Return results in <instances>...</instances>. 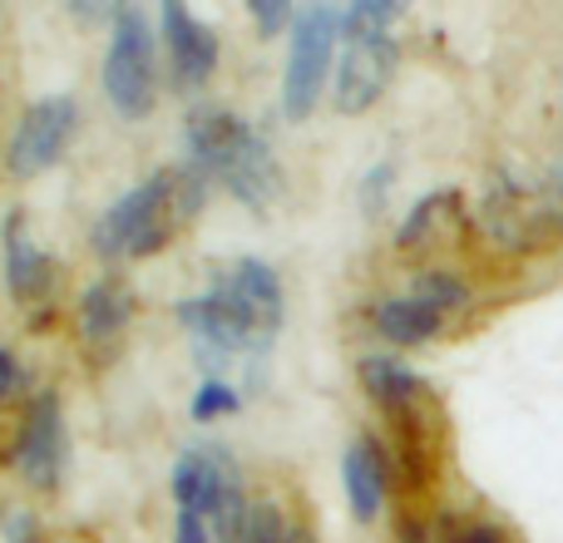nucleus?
<instances>
[{
	"label": "nucleus",
	"instance_id": "nucleus-1",
	"mask_svg": "<svg viewBox=\"0 0 563 543\" xmlns=\"http://www.w3.org/2000/svg\"><path fill=\"white\" fill-rule=\"evenodd\" d=\"M208 198V174L198 164L164 168L148 184L129 188L95 228H89V247L99 257H148L194 223V213Z\"/></svg>",
	"mask_w": 563,
	"mask_h": 543
},
{
	"label": "nucleus",
	"instance_id": "nucleus-2",
	"mask_svg": "<svg viewBox=\"0 0 563 543\" xmlns=\"http://www.w3.org/2000/svg\"><path fill=\"white\" fill-rule=\"evenodd\" d=\"M174 499H178V514H203L208 524H218L223 543H243L253 505L243 499V475H238L233 455L223 445H194L178 455Z\"/></svg>",
	"mask_w": 563,
	"mask_h": 543
},
{
	"label": "nucleus",
	"instance_id": "nucleus-3",
	"mask_svg": "<svg viewBox=\"0 0 563 543\" xmlns=\"http://www.w3.org/2000/svg\"><path fill=\"white\" fill-rule=\"evenodd\" d=\"M336 35H341L336 5H311L291 20V55H287V75H282V114L287 119H307L317 109Z\"/></svg>",
	"mask_w": 563,
	"mask_h": 543
},
{
	"label": "nucleus",
	"instance_id": "nucleus-4",
	"mask_svg": "<svg viewBox=\"0 0 563 543\" xmlns=\"http://www.w3.org/2000/svg\"><path fill=\"white\" fill-rule=\"evenodd\" d=\"M104 95L124 119H144L154 109V30L134 5L114 15L104 55Z\"/></svg>",
	"mask_w": 563,
	"mask_h": 543
},
{
	"label": "nucleus",
	"instance_id": "nucleus-5",
	"mask_svg": "<svg viewBox=\"0 0 563 543\" xmlns=\"http://www.w3.org/2000/svg\"><path fill=\"white\" fill-rule=\"evenodd\" d=\"M75 99L55 95V99H40V104L25 109V119L15 124V134H10V148H5V168L15 178H35L45 174L49 164H55L59 154H65L69 134H75Z\"/></svg>",
	"mask_w": 563,
	"mask_h": 543
},
{
	"label": "nucleus",
	"instance_id": "nucleus-6",
	"mask_svg": "<svg viewBox=\"0 0 563 543\" xmlns=\"http://www.w3.org/2000/svg\"><path fill=\"white\" fill-rule=\"evenodd\" d=\"M178 321H184L188 331H194L198 351H203V361L213 366V361H228L238 356V351H247L253 361H263V341H257V331L243 321V311L233 307V301L223 297V291H203V297H188L178 301Z\"/></svg>",
	"mask_w": 563,
	"mask_h": 543
},
{
	"label": "nucleus",
	"instance_id": "nucleus-7",
	"mask_svg": "<svg viewBox=\"0 0 563 543\" xmlns=\"http://www.w3.org/2000/svg\"><path fill=\"white\" fill-rule=\"evenodd\" d=\"M218 291H223V297L233 301L238 311H243V321L257 331L263 351L273 346L282 317H287V301H282L277 272L267 267V263H257V257H238V263L228 267L223 277H218Z\"/></svg>",
	"mask_w": 563,
	"mask_h": 543
},
{
	"label": "nucleus",
	"instance_id": "nucleus-8",
	"mask_svg": "<svg viewBox=\"0 0 563 543\" xmlns=\"http://www.w3.org/2000/svg\"><path fill=\"white\" fill-rule=\"evenodd\" d=\"M15 465L35 489L59 485V465H65V425H59L55 390H45V396L30 400L25 420H20V440H15Z\"/></svg>",
	"mask_w": 563,
	"mask_h": 543
},
{
	"label": "nucleus",
	"instance_id": "nucleus-9",
	"mask_svg": "<svg viewBox=\"0 0 563 543\" xmlns=\"http://www.w3.org/2000/svg\"><path fill=\"white\" fill-rule=\"evenodd\" d=\"M390 69H396V40L390 35H361L346 40V55L336 69V109L341 114H366L380 99Z\"/></svg>",
	"mask_w": 563,
	"mask_h": 543
},
{
	"label": "nucleus",
	"instance_id": "nucleus-10",
	"mask_svg": "<svg viewBox=\"0 0 563 543\" xmlns=\"http://www.w3.org/2000/svg\"><path fill=\"white\" fill-rule=\"evenodd\" d=\"M164 10V40H168V65H174V85L178 89H203L218 69V35L194 20L178 0H168Z\"/></svg>",
	"mask_w": 563,
	"mask_h": 543
},
{
	"label": "nucleus",
	"instance_id": "nucleus-11",
	"mask_svg": "<svg viewBox=\"0 0 563 543\" xmlns=\"http://www.w3.org/2000/svg\"><path fill=\"white\" fill-rule=\"evenodd\" d=\"M218 178L228 184V193L233 198H243L247 208H267L277 198V188H282V174H277V154H273V144H267L257 129H247L243 134V144L233 148V154L223 158V164L213 168Z\"/></svg>",
	"mask_w": 563,
	"mask_h": 543
},
{
	"label": "nucleus",
	"instance_id": "nucleus-12",
	"mask_svg": "<svg viewBox=\"0 0 563 543\" xmlns=\"http://www.w3.org/2000/svg\"><path fill=\"white\" fill-rule=\"evenodd\" d=\"M341 485H346V505L361 524H371L386 509V459H380L376 440L346 445V455H341Z\"/></svg>",
	"mask_w": 563,
	"mask_h": 543
},
{
	"label": "nucleus",
	"instance_id": "nucleus-13",
	"mask_svg": "<svg viewBox=\"0 0 563 543\" xmlns=\"http://www.w3.org/2000/svg\"><path fill=\"white\" fill-rule=\"evenodd\" d=\"M129 317H134V291H129V281H119V277H99L95 287L85 291V301H79V326H85L89 346L119 341L129 326Z\"/></svg>",
	"mask_w": 563,
	"mask_h": 543
},
{
	"label": "nucleus",
	"instance_id": "nucleus-14",
	"mask_svg": "<svg viewBox=\"0 0 563 543\" xmlns=\"http://www.w3.org/2000/svg\"><path fill=\"white\" fill-rule=\"evenodd\" d=\"M184 129H188V154H194V164L203 168V174H213V168L223 164L238 144H243V134L253 124H243L233 109H213V104H208V109H194Z\"/></svg>",
	"mask_w": 563,
	"mask_h": 543
},
{
	"label": "nucleus",
	"instance_id": "nucleus-15",
	"mask_svg": "<svg viewBox=\"0 0 563 543\" xmlns=\"http://www.w3.org/2000/svg\"><path fill=\"white\" fill-rule=\"evenodd\" d=\"M5 277H10V297L15 301H35L55 287V263L20 233V218L5 223Z\"/></svg>",
	"mask_w": 563,
	"mask_h": 543
},
{
	"label": "nucleus",
	"instance_id": "nucleus-16",
	"mask_svg": "<svg viewBox=\"0 0 563 543\" xmlns=\"http://www.w3.org/2000/svg\"><path fill=\"white\" fill-rule=\"evenodd\" d=\"M376 331L396 346H420L440 331V311L426 307L420 297H396V301H380L376 307Z\"/></svg>",
	"mask_w": 563,
	"mask_h": 543
},
{
	"label": "nucleus",
	"instance_id": "nucleus-17",
	"mask_svg": "<svg viewBox=\"0 0 563 543\" xmlns=\"http://www.w3.org/2000/svg\"><path fill=\"white\" fill-rule=\"evenodd\" d=\"M361 386H366V396L376 400V406H386V410H406L410 400H420L416 370L400 366V361H390V356H366L361 361Z\"/></svg>",
	"mask_w": 563,
	"mask_h": 543
},
{
	"label": "nucleus",
	"instance_id": "nucleus-18",
	"mask_svg": "<svg viewBox=\"0 0 563 543\" xmlns=\"http://www.w3.org/2000/svg\"><path fill=\"white\" fill-rule=\"evenodd\" d=\"M396 15H400L396 0H356V5L341 10V35H346V40H361V35H390Z\"/></svg>",
	"mask_w": 563,
	"mask_h": 543
},
{
	"label": "nucleus",
	"instance_id": "nucleus-19",
	"mask_svg": "<svg viewBox=\"0 0 563 543\" xmlns=\"http://www.w3.org/2000/svg\"><path fill=\"white\" fill-rule=\"evenodd\" d=\"M410 297H420L426 307H435L440 317H445V311H455L460 301H465V281L450 277V272H430V277L416 281V291H410Z\"/></svg>",
	"mask_w": 563,
	"mask_h": 543
},
{
	"label": "nucleus",
	"instance_id": "nucleus-20",
	"mask_svg": "<svg viewBox=\"0 0 563 543\" xmlns=\"http://www.w3.org/2000/svg\"><path fill=\"white\" fill-rule=\"evenodd\" d=\"M238 390L228 386V380H203V386H198V396H194V410H188V415L198 420V425H208V420H218V415H233L238 410Z\"/></svg>",
	"mask_w": 563,
	"mask_h": 543
},
{
	"label": "nucleus",
	"instance_id": "nucleus-21",
	"mask_svg": "<svg viewBox=\"0 0 563 543\" xmlns=\"http://www.w3.org/2000/svg\"><path fill=\"white\" fill-rule=\"evenodd\" d=\"M450 203H455V193L420 198V203L410 208V218H406V223H400L396 243H400V247H416V243H420V233H430V223H435V213H440V208H450Z\"/></svg>",
	"mask_w": 563,
	"mask_h": 543
},
{
	"label": "nucleus",
	"instance_id": "nucleus-22",
	"mask_svg": "<svg viewBox=\"0 0 563 543\" xmlns=\"http://www.w3.org/2000/svg\"><path fill=\"white\" fill-rule=\"evenodd\" d=\"M291 529L282 524V514L273 505H253V514H247V529H243V543H287Z\"/></svg>",
	"mask_w": 563,
	"mask_h": 543
},
{
	"label": "nucleus",
	"instance_id": "nucleus-23",
	"mask_svg": "<svg viewBox=\"0 0 563 543\" xmlns=\"http://www.w3.org/2000/svg\"><path fill=\"white\" fill-rule=\"evenodd\" d=\"M390 184H396V168H390V164L371 168L366 184H361V208H366V213H380V198L390 193Z\"/></svg>",
	"mask_w": 563,
	"mask_h": 543
},
{
	"label": "nucleus",
	"instance_id": "nucleus-24",
	"mask_svg": "<svg viewBox=\"0 0 563 543\" xmlns=\"http://www.w3.org/2000/svg\"><path fill=\"white\" fill-rule=\"evenodd\" d=\"M247 10H253V20H257V30H263V35H277V30L287 25V20H297V15H291L287 0H253Z\"/></svg>",
	"mask_w": 563,
	"mask_h": 543
},
{
	"label": "nucleus",
	"instance_id": "nucleus-25",
	"mask_svg": "<svg viewBox=\"0 0 563 543\" xmlns=\"http://www.w3.org/2000/svg\"><path fill=\"white\" fill-rule=\"evenodd\" d=\"M174 543H208V519L203 514H178Z\"/></svg>",
	"mask_w": 563,
	"mask_h": 543
},
{
	"label": "nucleus",
	"instance_id": "nucleus-26",
	"mask_svg": "<svg viewBox=\"0 0 563 543\" xmlns=\"http://www.w3.org/2000/svg\"><path fill=\"white\" fill-rule=\"evenodd\" d=\"M15 390H20V361L0 346V400H10Z\"/></svg>",
	"mask_w": 563,
	"mask_h": 543
},
{
	"label": "nucleus",
	"instance_id": "nucleus-27",
	"mask_svg": "<svg viewBox=\"0 0 563 543\" xmlns=\"http://www.w3.org/2000/svg\"><path fill=\"white\" fill-rule=\"evenodd\" d=\"M5 543H35V519H30L25 509H15V514L5 519Z\"/></svg>",
	"mask_w": 563,
	"mask_h": 543
},
{
	"label": "nucleus",
	"instance_id": "nucleus-28",
	"mask_svg": "<svg viewBox=\"0 0 563 543\" xmlns=\"http://www.w3.org/2000/svg\"><path fill=\"white\" fill-rule=\"evenodd\" d=\"M455 543H505V539H499L489 524H465V534H460Z\"/></svg>",
	"mask_w": 563,
	"mask_h": 543
},
{
	"label": "nucleus",
	"instance_id": "nucleus-29",
	"mask_svg": "<svg viewBox=\"0 0 563 543\" xmlns=\"http://www.w3.org/2000/svg\"><path fill=\"white\" fill-rule=\"evenodd\" d=\"M406 543H426V539H420V534H416V529H410V534H406Z\"/></svg>",
	"mask_w": 563,
	"mask_h": 543
}]
</instances>
